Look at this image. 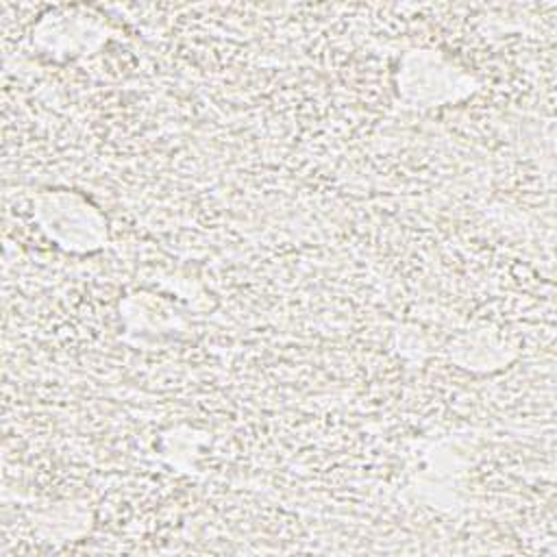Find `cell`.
I'll use <instances>...</instances> for the list:
<instances>
[{
    "label": "cell",
    "instance_id": "1",
    "mask_svg": "<svg viewBox=\"0 0 557 557\" xmlns=\"http://www.w3.org/2000/svg\"><path fill=\"white\" fill-rule=\"evenodd\" d=\"M37 218L50 239L67 250H91L100 246L104 231L100 215L76 194H44L37 205Z\"/></svg>",
    "mask_w": 557,
    "mask_h": 557
},
{
    "label": "cell",
    "instance_id": "2",
    "mask_svg": "<svg viewBox=\"0 0 557 557\" xmlns=\"http://www.w3.org/2000/svg\"><path fill=\"white\" fill-rule=\"evenodd\" d=\"M457 81H463L459 72H453V65L446 63L435 52H411L405 57L403 63V91L411 100H420L426 104L442 102L435 85H440V91L444 98H453ZM468 83V81H463Z\"/></svg>",
    "mask_w": 557,
    "mask_h": 557
}]
</instances>
